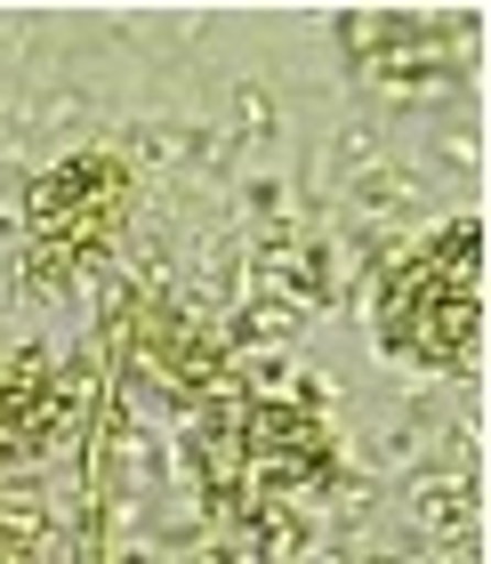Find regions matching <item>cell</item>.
<instances>
[{
	"instance_id": "6da1fadb",
	"label": "cell",
	"mask_w": 491,
	"mask_h": 564,
	"mask_svg": "<svg viewBox=\"0 0 491 564\" xmlns=\"http://www.w3.org/2000/svg\"><path fill=\"white\" fill-rule=\"evenodd\" d=\"M379 339L403 364H427V371H468L476 364V339H483V226L476 218L444 226L427 250H411L386 274Z\"/></svg>"
},
{
	"instance_id": "7a4b0ae2",
	"label": "cell",
	"mask_w": 491,
	"mask_h": 564,
	"mask_svg": "<svg viewBox=\"0 0 491 564\" xmlns=\"http://www.w3.org/2000/svg\"><path fill=\"white\" fill-rule=\"evenodd\" d=\"M129 210V177L121 162H106V153H81V162L48 170L41 194H33V250L48 267H81L89 250L113 242V226Z\"/></svg>"
},
{
	"instance_id": "3957f363",
	"label": "cell",
	"mask_w": 491,
	"mask_h": 564,
	"mask_svg": "<svg viewBox=\"0 0 491 564\" xmlns=\"http://www.w3.org/2000/svg\"><path fill=\"white\" fill-rule=\"evenodd\" d=\"M57 420V379L41 355H0V459L33 452Z\"/></svg>"
}]
</instances>
